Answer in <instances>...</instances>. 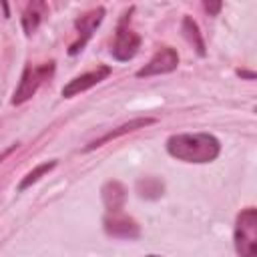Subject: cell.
I'll return each mask as SVG.
<instances>
[{"label":"cell","instance_id":"obj_6","mask_svg":"<svg viewBox=\"0 0 257 257\" xmlns=\"http://www.w3.org/2000/svg\"><path fill=\"white\" fill-rule=\"evenodd\" d=\"M179 64V54L175 48L171 46H163L151 60L149 64H145L141 70H137V76L143 78V76H155V74H167V72H173Z\"/></svg>","mask_w":257,"mask_h":257},{"label":"cell","instance_id":"obj_10","mask_svg":"<svg viewBox=\"0 0 257 257\" xmlns=\"http://www.w3.org/2000/svg\"><path fill=\"white\" fill-rule=\"evenodd\" d=\"M155 122V118H133V120H128V122H124V124H120V126H116L114 131H108L106 135H102L100 139H94L84 151H92V149H96V147H102L104 143H110V141H114V139H118V137H122V135H126V133H131V131H137V128H143V126H149V124H153Z\"/></svg>","mask_w":257,"mask_h":257},{"label":"cell","instance_id":"obj_11","mask_svg":"<svg viewBox=\"0 0 257 257\" xmlns=\"http://www.w3.org/2000/svg\"><path fill=\"white\" fill-rule=\"evenodd\" d=\"M44 14H46V4L44 2H32V4L26 6L24 16H22V26H24L26 34H32L38 28Z\"/></svg>","mask_w":257,"mask_h":257},{"label":"cell","instance_id":"obj_8","mask_svg":"<svg viewBox=\"0 0 257 257\" xmlns=\"http://www.w3.org/2000/svg\"><path fill=\"white\" fill-rule=\"evenodd\" d=\"M108 74H110V66H104V64H102V66H96L94 70L84 72V74L72 78V80L62 88V96H64V98H70V96H74V94H78V92H84V90L92 88L94 84L102 82Z\"/></svg>","mask_w":257,"mask_h":257},{"label":"cell","instance_id":"obj_2","mask_svg":"<svg viewBox=\"0 0 257 257\" xmlns=\"http://www.w3.org/2000/svg\"><path fill=\"white\" fill-rule=\"evenodd\" d=\"M235 251L239 257H257V209L247 207L235 221Z\"/></svg>","mask_w":257,"mask_h":257},{"label":"cell","instance_id":"obj_15","mask_svg":"<svg viewBox=\"0 0 257 257\" xmlns=\"http://www.w3.org/2000/svg\"><path fill=\"white\" fill-rule=\"evenodd\" d=\"M221 6H223L221 2H217V4H209V2H205V8H207L209 12H213V14H217V12L221 10Z\"/></svg>","mask_w":257,"mask_h":257},{"label":"cell","instance_id":"obj_12","mask_svg":"<svg viewBox=\"0 0 257 257\" xmlns=\"http://www.w3.org/2000/svg\"><path fill=\"white\" fill-rule=\"evenodd\" d=\"M183 34H185L187 40L195 46V50L199 52V56H205V42H203V38H201V32H199L197 22H195L191 16H185V18H183Z\"/></svg>","mask_w":257,"mask_h":257},{"label":"cell","instance_id":"obj_13","mask_svg":"<svg viewBox=\"0 0 257 257\" xmlns=\"http://www.w3.org/2000/svg\"><path fill=\"white\" fill-rule=\"evenodd\" d=\"M137 191L143 199H159L165 191V185L157 177H145L137 183Z\"/></svg>","mask_w":257,"mask_h":257},{"label":"cell","instance_id":"obj_3","mask_svg":"<svg viewBox=\"0 0 257 257\" xmlns=\"http://www.w3.org/2000/svg\"><path fill=\"white\" fill-rule=\"evenodd\" d=\"M54 74V62H42V64H28L22 72V78H20V84L16 86L14 90V96H12V104H22L26 102L28 98H32L36 94V90Z\"/></svg>","mask_w":257,"mask_h":257},{"label":"cell","instance_id":"obj_16","mask_svg":"<svg viewBox=\"0 0 257 257\" xmlns=\"http://www.w3.org/2000/svg\"><path fill=\"white\" fill-rule=\"evenodd\" d=\"M147 257H159V255H147Z\"/></svg>","mask_w":257,"mask_h":257},{"label":"cell","instance_id":"obj_4","mask_svg":"<svg viewBox=\"0 0 257 257\" xmlns=\"http://www.w3.org/2000/svg\"><path fill=\"white\" fill-rule=\"evenodd\" d=\"M131 12H126L118 26H116V36H114V42H112V48H110V54L120 60V62H126L131 58H135V54L139 52V46H141V36L128 26V18Z\"/></svg>","mask_w":257,"mask_h":257},{"label":"cell","instance_id":"obj_5","mask_svg":"<svg viewBox=\"0 0 257 257\" xmlns=\"http://www.w3.org/2000/svg\"><path fill=\"white\" fill-rule=\"evenodd\" d=\"M102 18H104V8L102 6H98V8H92L90 12H86V14H82L78 20H76V40L70 44V48H68V54H78L82 48H84V44L90 40V36L94 34V30L100 26V22H102Z\"/></svg>","mask_w":257,"mask_h":257},{"label":"cell","instance_id":"obj_14","mask_svg":"<svg viewBox=\"0 0 257 257\" xmlns=\"http://www.w3.org/2000/svg\"><path fill=\"white\" fill-rule=\"evenodd\" d=\"M54 167H56V161H50V163H42V165H38L34 171H30V173H28V175L22 179V183L18 185V191H24L26 187H30L32 183H36V181H38V179H40L44 173L52 171Z\"/></svg>","mask_w":257,"mask_h":257},{"label":"cell","instance_id":"obj_9","mask_svg":"<svg viewBox=\"0 0 257 257\" xmlns=\"http://www.w3.org/2000/svg\"><path fill=\"white\" fill-rule=\"evenodd\" d=\"M100 193H102V201H104L106 213H118V211H122L124 201H126V189H124L122 183L108 181V183H104V187H102Z\"/></svg>","mask_w":257,"mask_h":257},{"label":"cell","instance_id":"obj_7","mask_svg":"<svg viewBox=\"0 0 257 257\" xmlns=\"http://www.w3.org/2000/svg\"><path fill=\"white\" fill-rule=\"evenodd\" d=\"M104 231L110 237H120V239H137L141 235V229L137 221L122 211L118 213H106L104 217Z\"/></svg>","mask_w":257,"mask_h":257},{"label":"cell","instance_id":"obj_1","mask_svg":"<svg viewBox=\"0 0 257 257\" xmlns=\"http://www.w3.org/2000/svg\"><path fill=\"white\" fill-rule=\"evenodd\" d=\"M167 153L185 163H211L221 153V143L209 133H181L167 141Z\"/></svg>","mask_w":257,"mask_h":257}]
</instances>
